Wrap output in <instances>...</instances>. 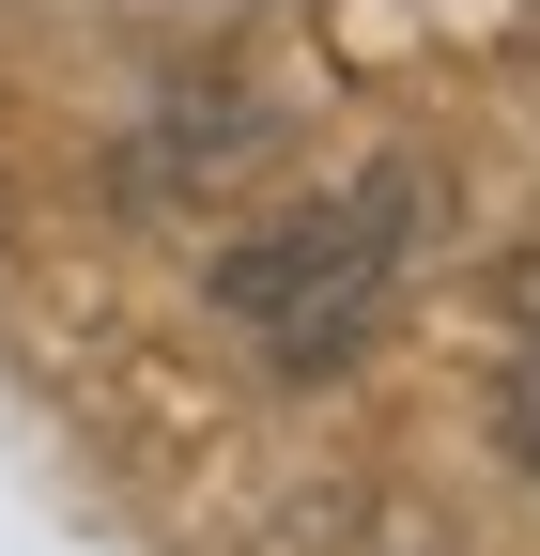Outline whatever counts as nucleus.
Wrapping results in <instances>:
<instances>
[{
	"label": "nucleus",
	"instance_id": "obj_1",
	"mask_svg": "<svg viewBox=\"0 0 540 556\" xmlns=\"http://www.w3.org/2000/svg\"><path fill=\"white\" fill-rule=\"evenodd\" d=\"M417 232H433V170L417 155H371V170H340L324 201L247 217L217 263H201V294H217V325L247 340L262 371L324 387V371L371 356V325L401 294V263H417Z\"/></svg>",
	"mask_w": 540,
	"mask_h": 556
},
{
	"label": "nucleus",
	"instance_id": "obj_2",
	"mask_svg": "<svg viewBox=\"0 0 540 556\" xmlns=\"http://www.w3.org/2000/svg\"><path fill=\"white\" fill-rule=\"evenodd\" d=\"M279 93H262V78H185V93H155L140 124H124L108 139V217H185V201H217L232 170H262V155H279Z\"/></svg>",
	"mask_w": 540,
	"mask_h": 556
},
{
	"label": "nucleus",
	"instance_id": "obj_3",
	"mask_svg": "<svg viewBox=\"0 0 540 556\" xmlns=\"http://www.w3.org/2000/svg\"><path fill=\"white\" fill-rule=\"evenodd\" d=\"M494 448L540 479V263H510V325H494Z\"/></svg>",
	"mask_w": 540,
	"mask_h": 556
}]
</instances>
